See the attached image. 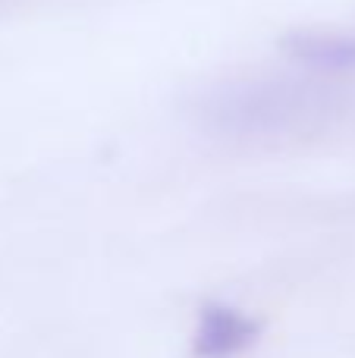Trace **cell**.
Masks as SVG:
<instances>
[{
	"label": "cell",
	"mask_w": 355,
	"mask_h": 358,
	"mask_svg": "<svg viewBox=\"0 0 355 358\" xmlns=\"http://www.w3.org/2000/svg\"><path fill=\"white\" fill-rule=\"evenodd\" d=\"M261 327L249 315L230 305H208L198 315V327L192 336V352L198 358H233L258 340Z\"/></svg>",
	"instance_id": "6da1fadb"
},
{
	"label": "cell",
	"mask_w": 355,
	"mask_h": 358,
	"mask_svg": "<svg viewBox=\"0 0 355 358\" xmlns=\"http://www.w3.org/2000/svg\"><path fill=\"white\" fill-rule=\"evenodd\" d=\"M287 50L318 69H355V31H296Z\"/></svg>",
	"instance_id": "7a4b0ae2"
}]
</instances>
